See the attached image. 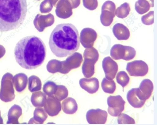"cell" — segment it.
<instances>
[{
    "mask_svg": "<svg viewBox=\"0 0 157 125\" xmlns=\"http://www.w3.org/2000/svg\"><path fill=\"white\" fill-rule=\"evenodd\" d=\"M97 37V32L94 29L86 28H83L81 32L79 40L82 46L85 48L91 47L94 45Z\"/></svg>",
    "mask_w": 157,
    "mask_h": 125,
    "instance_id": "10",
    "label": "cell"
},
{
    "mask_svg": "<svg viewBox=\"0 0 157 125\" xmlns=\"http://www.w3.org/2000/svg\"><path fill=\"white\" fill-rule=\"evenodd\" d=\"M13 75L10 73L3 75L1 79L0 89V100L4 102L13 101L15 98L13 83Z\"/></svg>",
    "mask_w": 157,
    "mask_h": 125,
    "instance_id": "4",
    "label": "cell"
},
{
    "mask_svg": "<svg viewBox=\"0 0 157 125\" xmlns=\"http://www.w3.org/2000/svg\"><path fill=\"white\" fill-rule=\"evenodd\" d=\"M13 83L16 91L17 92H21L24 91L28 85V76L22 73L16 74L13 77Z\"/></svg>",
    "mask_w": 157,
    "mask_h": 125,
    "instance_id": "19",
    "label": "cell"
},
{
    "mask_svg": "<svg viewBox=\"0 0 157 125\" xmlns=\"http://www.w3.org/2000/svg\"><path fill=\"white\" fill-rule=\"evenodd\" d=\"M59 1V0H51L52 2L53 3V6H56V5H57V2H58Z\"/></svg>",
    "mask_w": 157,
    "mask_h": 125,
    "instance_id": "41",
    "label": "cell"
},
{
    "mask_svg": "<svg viewBox=\"0 0 157 125\" xmlns=\"http://www.w3.org/2000/svg\"><path fill=\"white\" fill-rule=\"evenodd\" d=\"M54 97L59 101L63 100L68 96V91L64 85H58L57 92L54 94Z\"/></svg>",
    "mask_w": 157,
    "mask_h": 125,
    "instance_id": "34",
    "label": "cell"
},
{
    "mask_svg": "<svg viewBox=\"0 0 157 125\" xmlns=\"http://www.w3.org/2000/svg\"><path fill=\"white\" fill-rule=\"evenodd\" d=\"M81 87L88 93L94 94L99 89V81L96 78H83L79 81Z\"/></svg>",
    "mask_w": 157,
    "mask_h": 125,
    "instance_id": "16",
    "label": "cell"
},
{
    "mask_svg": "<svg viewBox=\"0 0 157 125\" xmlns=\"http://www.w3.org/2000/svg\"><path fill=\"white\" fill-rule=\"evenodd\" d=\"M83 5L87 9L94 11L98 8V0H83Z\"/></svg>",
    "mask_w": 157,
    "mask_h": 125,
    "instance_id": "38",
    "label": "cell"
},
{
    "mask_svg": "<svg viewBox=\"0 0 157 125\" xmlns=\"http://www.w3.org/2000/svg\"><path fill=\"white\" fill-rule=\"evenodd\" d=\"M38 1H40V0H38Z\"/></svg>",
    "mask_w": 157,
    "mask_h": 125,
    "instance_id": "43",
    "label": "cell"
},
{
    "mask_svg": "<svg viewBox=\"0 0 157 125\" xmlns=\"http://www.w3.org/2000/svg\"><path fill=\"white\" fill-rule=\"evenodd\" d=\"M154 86L153 82L149 79H145L141 81L139 87L138 88V93L142 100H148L153 91Z\"/></svg>",
    "mask_w": 157,
    "mask_h": 125,
    "instance_id": "15",
    "label": "cell"
},
{
    "mask_svg": "<svg viewBox=\"0 0 157 125\" xmlns=\"http://www.w3.org/2000/svg\"><path fill=\"white\" fill-rule=\"evenodd\" d=\"M72 9H76L80 5L81 0H67Z\"/></svg>",
    "mask_w": 157,
    "mask_h": 125,
    "instance_id": "39",
    "label": "cell"
},
{
    "mask_svg": "<svg viewBox=\"0 0 157 125\" xmlns=\"http://www.w3.org/2000/svg\"><path fill=\"white\" fill-rule=\"evenodd\" d=\"M49 45L52 52L58 58H65L77 51L80 46L77 28L71 24L57 25L50 34Z\"/></svg>",
    "mask_w": 157,
    "mask_h": 125,
    "instance_id": "2",
    "label": "cell"
},
{
    "mask_svg": "<svg viewBox=\"0 0 157 125\" xmlns=\"http://www.w3.org/2000/svg\"><path fill=\"white\" fill-rule=\"evenodd\" d=\"M126 69L130 76L144 77L149 70L148 64L143 60H134L126 65Z\"/></svg>",
    "mask_w": 157,
    "mask_h": 125,
    "instance_id": "8",
    "label": "cell"
},
{
    "mask_svg": "<svg viewBox=\"0 0 157 125\" xmlns=\"http://www.w3.org/2000/svg\"><path fill=\"white\" fill-rule=\"evenodd\" d=\"M83 62V57L81 54L75 52L64 61H62V68L60 73L66 74L71 70L79 68Z\"/></svg>",
    "mask_w": 157,
    "mask_h": 125,
    "instance_id": "6",
    "label": "cell"
},
{
    "mask_svg": "<svg viewBox=\"0 0 157 125\" xmlns=\"http://www.w3.org/2000/svg\"><path fill=\"white\" fill-rule=\"evenodd\" d=\"M154 7V0H138L135 4L136 11L140 15L147 13L151 7Z\"/></svg>",
    "mask_w": 157,
    "mask_h": 125,
    "instance_id": "22",
    "label": "cell"
},
{
    "mask_svg": "<svg viewBox=\"0 0 157 125\" xmlns=\"http://www.w3.org/2000/svg\"><path fill=\"white\" fill-rule=\"evenodd\" d=\"M117 122L119 124H134V119L125 113H120L118 116Z\"/></svg>",
    "mask_w": 157,
    "mask_h": 125,
    "instance_id": "35",
    "label": "cell"
},
{
    "mask_svg": "<svg viewBox=\"0 0 157 125\" xmlns=\"http://www.w3.org/2000/svg\"><path fill=\"white\" fill-rule=\"evenodd\" d=\"M116 75V81L118 84L122 86L124 91V88L129 84L130 78L125 71H120Z\"/></svg>",
    "mask_w": 157,
    "mask_h": 125,
    "instance_id": "32",
    "label": "cell"
},
{
    "mask_svg": "<svg viewBox=\"0 0 157 125\" xmlns=\"http://www.w3.org/2000/svg\"><path fill=\"white\" fill-rule=\"evenodd\" d=\"M83 57L84 58L94 60L97 62L99 58V54L98 50L96 49L94 47H87L85 49L84 51Z\"/></svg>",
    "mask_w": 157,
    "mask_h": 125,
    "instance_id": "33",
    "label": "cell"
},
{
    "mask_svg": "<svg viewBox=\"0 0 157 125\" xmlns=\"http://www.w3.org/2000/svg\"><path fill=\"white\" fill-rule=\"evenodd\" d=\"M107 103L109 106L108 113L113 117L119 116L125 108V101L120 95L110 96L107 98Z\"/></svg>",
    "mask_w": 157,
    "mask_h": 125,
    "instance_id": "7",
    "label": "cell"
},
{
    "mask_svg": "<svg viewBox=\"0 0 157 125\" xmlns=\"http://www.w3.org/2000/svg\"><path fill=\"white\" fill-rule=\"evenodd\" d=\"M115 9L116 5L113 1H107L104 2L100 15L101 22L102 25L105 26H109L113 23L115 16Z\"/></svg>",
    "mask_w": 157,
    "mask_h": 125,
    "instance_id": "5",
    "label": "cell"
},
{
    "mask_svg": "<svg viewBox=\"0 0 157 125\" xmlns=\"http://www.w3.org/2000/svg\"><path fill=\"white\" fill-rule=\"evenodd\" d=\"M43 107L45 112L51 117L57 116L62 109L60 101L58 100L54 95L47 98Z\"/></svg>",
    "mask_w": 157,
    "mask_h": 125,
    "instance_id": "13",
    "label": "cell"
},
{
    "mask_svg": "<svg viewBox=\"0 0 157 125\" xmlns=\"http://www.w3.org/2000/svg\"><path fill=\"white\" fill-rule=\"evenodd\" d=\"M107 112L102 109H90L86 113V119L90 124H105L107 119Z\"/></svg>",
    "mask_w": 157,
    "mask_h": 125,
    "instance_id": "9",
    "label": "cell"
},
{
    "mask_svg": "<svg viewBox=\"0 0 157 125\" xmlns=\"http://www.w3.org/2000/svg\"><path fill=\"white\" fill-rule=\"evenodd\" d=\"M22 115V108L21 107L14 104L10 108L8 112V121L7 124H17L19 123V119Z\"/></svg>",
    "mask_w": 157,
    "mask_h": 125,
    "instance_id": "21",
    "label": "cell"
},
{
    "mask_svg": "<svg viewBox=\"0 0 157 125\" xmlns=\"http://www.w3.org/2000/svg\"><path fill=\"white\" fill-rule=\"evenodd\" d=\"M62 68V61L58 60L52 59L50 60L47 65L48 72L50 73H56L57 72L60 73Z\"/></svg>",
    "mask_w": 157,
    "mask_h": 125,
    "instance_id": "30",
    "label": "cell"
},
{
    "mask_svg": "<svg viewBox=\"0 0 157 125\" xmlns=\"http://www.w3.org/2000/svg\"><path fill=\"white\" fill-rule=\"evenodd\" d=\"M141 22L145 25H151L154 23V11H151L141 17Z\"/></svg>",
    "mask_w": 157,
    "mask_h": 125,
    "instance_id": "37",
    "label": "cell"
},
{
    "mask_svg": "<svg viewBox=\"0 0 157 125\" xmlns=\"http://www.w3.org/2000/svg\"><path fill=\"white\" fill-rule=\"evenodd\" d=\"M28 12L26 0H0V32H6L22 25Z\"/></svg>",
    "mask_w": 157,
    "mask_h": 125,
    "instance_id": "3",
    "label": "cell"
},
{
    "mask_svg": "<svg viewBox=\"0 0 157 125\" xmlns=\"http://www.w3.org/2000/svg\"><path fill=\"white\" fill-rule=\"evenodd\" d=\"M53 5L51 0H44L40 5V11L42 13H50L53 9Z\"/></svg>",
    "mask_w": 157,
    "mask_h": 125,
    "instance_id": "36",
    "label": "cell"
},
{
    "mask_svg": "<svg viewBox=\"0 0 157 125\" xmlns=\"http://www.w3.org/2000/svg\"><path fill=\"white\" fill-rule=\"evenodd\" d=\"M6 53V49L5 47L2 45H0V59L2 58Z\"/></svg>",
    "mask_w": 157,
    "mask_h": 125,
    "instance_id": "40",
    "label": "cell"
},
{
    "mask_svg": "<svg viewBox=\"0 0 157 125\" xmlns=\"http://www.w3.org/2000/svg\"><path fill=\"white\" fill-rule=\"evenodd\" d=\"M56 7V13L59 18L68 19L72 15L73 9L67 0H59Z\"/></svg>",
    "mask_w": 157,
    "mask_h": 125,
    "instance_id": "14",
    "label": "cell"
},
{
    "mask_svg": "<svg viewBox=\"0 0 157 125\" xmlns=\"http://www.w3.org/2000/svg\"><path fill=\"white\" fill-rule=\"evenodd\" d=\"M105 78L109 80H113L118 71V65L111 57L105 58L102 63Z\"/></svg>",
    "mask_w": 157,
    "mask_h": 125,
    "instance_id": "11",
    "label": "cell"
},
{
    "mask_svg": "<svg viewBox=\"0 0 157 125\" xmlns=\"http://www.w3.org/2000/svg\"><path fill=\"white\" fill-rule=\"evenodd\" d=\"M47 113L41 107L36 108L34 112V117L30 119L29 123L43 124L47 119Z\"/></svg>",
    "mask_w": 157,
    "mask_h": 125,
    "instance_id": "25",
    "label": "cell"
},
{
    "mask_svg": "<svg viewBox=\"0 0 157 125\" xmlns=\"http://www.w3.org/2000/svg\"><path fill=\"white\" fill-rule=\"evenodd\" d=\"M113 32L115 37L118 40H126L129 39L130 32L129 28L120 23L115 24L113 28Z\"/></svg>",
    "mask_w": 157,
    "mask_h": 125,
    "instance_id": "18",
    "label": "cell"
},
{
    "mask_svg": "<svg viewBox=\"0 0 157 125\" xmlns=\"http://www.w3.org/2000/svg\"><path fill=\"white\" fill-rule=\"evenodd\" d=\"M101 87L104 92L113 94L116 90V83L113 80H109L104 78L101 82Z\"/></svg>",
    "mask_w": 157,
    "mask_h": 125,
    "instance_id": "28",
    "label": "cell"
},
{
    "mask_svg": "<svg viewBox=\"0 0 157 125\" xmlns=\"http://www.w3.org/2000/svg\"><path fill=\"white\" fill-rule=\"evenodd\" d=\"M3 119L2 118L1 116V112H0V124H3Z\"/></svg>",
    "mask_w": 157,
    "mask_h": 125,
    "instance_id": "42",
    "label": "cell"
},
{
    "mask_svg": "<svg viewBox=\"0 0 157 125\" xmlns=\"http://www.w3.org/2000/svg\"><path fill=\"white\" fill-rule=\"evenodd\" d=\"M129 104L135 108H140L144 105L145 100H142L139 96L138 88H134L128 91L126 96Z\"/></svg>",
    "mask_w": 157,
    "mask_h": 125,
    "instance_id": "17",
    "label": "cell"
},
{
    "mask_svg": "<svg viewBox=\"0 0 157 125\" xmlns=\"http://www.w3.org/2000/svg\"><path fill=\"white\" fill-rule=\"evenodd\" d=\"M110 55L113 59H125L126 47L121 44H115L110 50Z\"/></svg>",
    "mask_w": 157,
    "mask_h": 125,
    "instance_id": "24",
    "label": "cell"
},
{
    "mask_svg": "<svg viewBox=\"0 0 157 125\" xmlns=\"http://www.w3.org/2000/svg\"><path fill=\"white\" fill-rule=\"evenodd\" d=\"M85 60L82 64V73L85 78H91L94 74V65L96 62L94 60L84 58Z\"/></svg>",
    "mask_w": 157,
    "mask_h": 125,
    "instance_id": "23",
    "label": "cell"
},
{
    "mask_svg": "<svg viewBox=\"0 0 157 125\" xmlns=\"http://www.w3.org/2000/svg\"><path fill=\"white\" fill-rule=\"evenodd\" d=\"M58 85H56L54 81H49L45 83L43 90V92L47 96H53L57 92Z\"/></svg>",
    "mask_w": 157,
    "mask_h": 125,
    "instance_id": "31",
    "label": "cell"
},
{
    "mask_svg": "<svg viewBox=\"0 0 157 125\" xmlns=\"http://www.w3.org/2000/svg\"><path fill=\"white\" fill-rule=\"evenodd\" d=\"M47 98V95L44 92L39 91L34 92L31 97L32 104L35 107H42L44 106Z\"/></svg>",
    "mask_w": 157,
    "mask_h": 125,
    "instance_id": "26",
    "label": "cell"
},
{
    "mask_svg": "<svg viewBox=\"0 0 157 125\" xmlns=\"http://www.w3.org/2000/svg\"><path fill=\"white\" fill-rule=\"evenodd\" d=\"M130 10L129 3L125 2L115 9V14L120 19H124L129 15Z\"/></svg>",
    "mask_w": 157,
    "mask_h": 125,
    "instance_id": "29",
    "label": "cell"
},
{
    "mask_svg": "<svg viewBox=\"0 0 157 125\" xmlns=\"http://www.w3.org/2000/svg\"><path fill=\"white\" fill-rule=\"evenodd\" d=\"M61 107L63 112L68 115L75 114L78 109V104L76 100L71 97H67L63 100Z\"/></svg>",
    "mask_w": 157,
    "mask_h": 125,
    "instance_id": "20",
    "label": "cell"
},
{
    "mask_svg": "<svg viewBox=\"0 0 157 125\" xmlns=\"http://www.w3.org/2000/svg\"><path fill=\"white\" fill-rule=\"evenodd\" d=\"M42 86L41 80L36 75H32L28 78V89L30 92L40 91Z\"/></svg>",
    "mask_w": 157,
    "mask_h": 125,
    "instance_id": "27",
    "label": "cell"
},
{
    "mask_svg": "<svg viewBox=\"0 0 157 125\" xmlns=\"http://www.w3.org/2000/svg\"><path fill=\"white\" fill-rule=\"evenodd\" d=\"M47 48L41 39L36 36L22 38L16 45L14 56L16 62L23 68L32 70L44 63Z\"/></svg>",
    "mask_w": 157,
    "mask_h": 125,
    "instance_id": "1",
    "label": "cell"
},
{
    "mask_svg": "<svg viewBox=\"0 0 157 125\" xmlns=\"http://www.w3.org/2000/svg\"><path fill=\"white\" fill-rule=\"evenodd\" d=\"M54 21V17L52 13L46 15L38 14L35 17L34 25L39 32H43L46 28L53 25Z\"/></svg>",
    "mask_w": 157,
    "mask_h": 125,
    "instance_id": "12",
    "label": "cell"
}]
</instances>
